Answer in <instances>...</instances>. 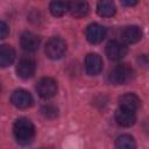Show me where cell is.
<instances>
[{"label": "cell", "mask_w": 149, "mask_h": 149, "mask_svg": "<svg viewBox=\"0 0 149 149\" xmlns=\"http://www.w3.org/2000/svg\"><path fill=\"white\" fill-rule=\"evenodd\" d=\"M13 134L20 146H28L35 137V126L27 118H19L13 126Z\"/></svg>", "instance_id": "obj_1"}, {"label": "cell", "mask_w": 149, "mask_h": 149, "mask_svg": "<svg viewBox=\"0 0 149 149\" xmlns=\"http://www.w3.org/2000/svg\"><path fill=\"white\" fill-rule=\"evenodd\" d=\"M134 76V71L128 64H118L112 69L108 76V80L114 85H123L128 83Z\"/></svg>", "instance_id": "obj_2"}, {"label": "cell", "mask_w": 149, "mask_h": 149, "mask_svg": "<svg viewBox=\"0 0 149 149\" xmlns=\"http://www.w3.org/2000/svg\"><path fill=\"white\" fill-rule=\"evenodd\" d=\"M66 52V43L59 36H52L45 44V55L50 59H59Z\"/></svg>", "instance_id": "obj_3"}, {"label": "cell", "mask_w": 149, "mask_h": 149, "mask_svg": "<svg viewBox=\"0 0 149 149\" xmlns=\"http://www.w3.org/2000/svg\"><path fill=\"white\" fill-rule=\"evenodd\" d=\"M36 91L41 98L50 99L57 93V81L50 77L41 78L36 85Z\"/></svg>", "instance_id": "obj_4"}, {"label": "cell", "mask_w": 149, "mask_h": 149, "mask_svg": "<svg viewBox=\"0 0 149 149\" xmlns=\"http://www.w3.org/2000/svg\"><path fill=\"white\" fill-rule=\"evenodd\" d=\"M105 51H106V56L111 61H120L126 56L127 47L122 42L113 40V41H109L107 43Z\"/></svg>", "instance_id": "obj_5"}, {"label": "cell", "mask_w": 149, "mask_h": 149, "mask_svg": "<svg viewBox=\"0 0 149 149\" xmlns=\"http://www.w3.org/2000/svg\"><path fill=\"white\" fill-rule=\"evenodd\" d=\"M36 70V63L30 57H22L16 65V73L22 79H29L34 76Z\"/></svg>", "instance_id": "obj_6"}, {"label": "cell", "mask_w": 149, "mask_h": 149, "mask_svg": "<svg viewBox=\"0 0 149 149\" xmlns=\"http://www.w3.org/2000/svg\"><path fill=\"white\" fill-rule=\"evenodd\" d=\"M86 38L92 44H98L102 42V40L106 36V28L99 23H91L86 27L85 30Z\"/></svg>", "instance_id": "obj_7"}, {"label": "cell", "mask_w": 149, "mask_h": 149, "mask_svg": "<svg viewBox=\"0 0 149 149\" xmlns=\"http://www.w3.org/2000/svg\"><path fill=\"white\" fill-rule=\"evenodd\" d=\"M10 101L15 107L23 109V108H28V107L31 106L33 97L28 91H26L23 88H19V90H15L12 93Z\"/></svg>", "instance_id": "obj_8"}, {"label": "cell", "mask_w": 149, "mask_h": 149, "mask_svg": "<svg viewBox=\"0 0 149 149\" xmlns=\"http://www.w3.org/2000/svg\"><path fill=\"white\" fill-rule=\"evenodd\" d=\"M102 70V59L98 54L91 52L85 57V71L88 76H97Z\"/></svg>", "instance_id": "obj_9"}, {"label": "cell", "mask_w": 149, "mask_h": 149, "mask_svg": "<svg viewBox=\"0 0 149 149\" xmlns=\"http://www.w3.org/2000/svg\"><path fill=\"white\" fill-rule=\"evenodd\" d=\"M40 43L41 38L31 31H24L20 37V44L27 52H35L40 47Z\"/></svg>", "instance_id": "obj_10"}, {"label": "cell", "mask_w": 149, "mask_h": 149, "mask_svg": "<svg viewBox=\"0 0 149 149\" xmlns=\"http://www.w3.org/2000/svg\"><path fill=\"white\" fill-rule=\"evenodd\" d=\"M141 106V100L135 93H125L119 98V108L136 112Z\"/></svg>", "instance_id": "obj_11"}, {"label": "cell", "mask_w": 149, "mask_h": 149, "mask_svg": "<svg viewBox=\"0 0 149 149\" xmlns=\"http://www.w3.org/2000/svg\"><path fill=\"white\" fill-rule=\"evenodd\" d=\"M142 37V30L137 26H127L121 31V40L122 43L127 44H134L139 42Z\"/></svg>", "instance_id": "obj_12"}, {"label": "cell", "mask_w": 149, "mask_h": 149, "mask_svg": "<svg viewBox=\"0 0 149 149\" xmlns=\"http://www.w3.org/2000/svg\"><path fill=\"white\" fill-rule=\"evenodd\" d=\"M115 121L118 122L119 126L128 128L135 125L136 122V114L135 112H130L127 109L118 108L115 112Z\"/></svg>", "instance_id": "obj_13"}, {"label": "cell", "mask_w": 149, "mask_h": 149, "mask_svg": "<svg viewBox=\"0 0 149 149\" xmlns=\"http://www.w3.org/2000/svg\"><path fill=\"white\" fill-rule=\"evenodd\" d=\"M15 50L9 44L0 45V68L9 66L15 59Z\"/></svg>", "instance_id": "obj_14"}, {"label": "cell", "mask_w": 149, "mask_h": 149, "mask_svg": "<svg viewBox=\"0 0 149 149\" xmlns=\"http://www.w3.org/2000/svg\"><path fill=\"white\" fill-rule=\"evenodd\" d=\"M90 10V6L85 1H74L69 2V12L74 17H83L86 16Z\"/></svg>", "instance_id": "obj_15"}, {"label": "cell", "mask_w": 149, "mask_h": 149, "mask_svg": "<svg viewBox=\"0 0 149 149\" xmlns=\"http://www.w3.org/2000/svg\"><path fill=\"white\" fill-rule=\"evenodd\" d=\"M115 12H116V7L113 1L102 0L97 5V13L102 17H111L115 14Z\"/></svg>", "instance_id": "obj_16"}, {"label": "cell", "mask_w": 149, "mask_h": 149, "mask_svg": "<svg viewBox=\"0 0 149 149\" xmlns=\"http://www.w3.org/2000/svg\"><path fill=\"white\" fill-rule=\"evenodd\" d=\"M115 149H136V142L129 134H122L115 140Z\"/></svg>", "instance_id": "obj_17"}, {"label": "cell", "mask_w": 149, "mask_h": 149, "mask_svg": "<svg viewBox=\"0 0 149 149\" xmlns=\"http://www.w3.org/2000/svg\"><path fill=\"white\" fill-rule=\"evenodd\" d=\"M50 13L54 16H63L69 10V2L64 1H52L49 6Z\"/></svg>", "instance_id": "obj_18"}, {"label": "cell", "mask_w": 149, "mask_h": 149, "mask_svg": "<svg viewBox=\"0 0 149 149\" xmlns=\"http://www.w3.org/2000/svg\"><path fill=\"white\" fill-rule=\"evenodd\" d=\"M41 113L45 119H55L58 115V109L54 105H44L41 108Z\"/></svg>", "instance_id": "obj_19"}, {"label": "cell", "mask_w": 149, "mask_h": 149, "mask_svg": "<svg viewBox=\"0 0 149 149\" xmlns=\"http://www.w3.org/2000/svg\"><path fill=\"white\" fill-rule=\"evenodd\" d=\"M8 35H9V28L7 23L3 21H0V40L6 38Z\"/></svg>", "instance_id": "obj_20"}, {"label": "cell", "mask_w": 149, "mask_h": 149, "mask_svg": "<svg viewBox=\"0 0 149 149\" xmlns=\"http://www.w3.org/2000/svg\"><path fill=\"white\" fill-rule=\"evenodd\" d=\"M137 3V1H135V0H133V1H121V5H123V6H128V7H130V6H135Z\"/></svg>", "instance_id": "obj_21"}, {"label": "cell", "mask_w": 149, "mask_h": 149, "mask_svg": "<svg viewBox=\"0 0 149 149\" xmlns=\"http://www.w3.org/2000/svg\"><path fill=\"white\" fill-rule=\"evenodd\" d=\"M0 92H1V85H0Z\"/></svg>", "instance_id": "obj_22"}]
</instances>
